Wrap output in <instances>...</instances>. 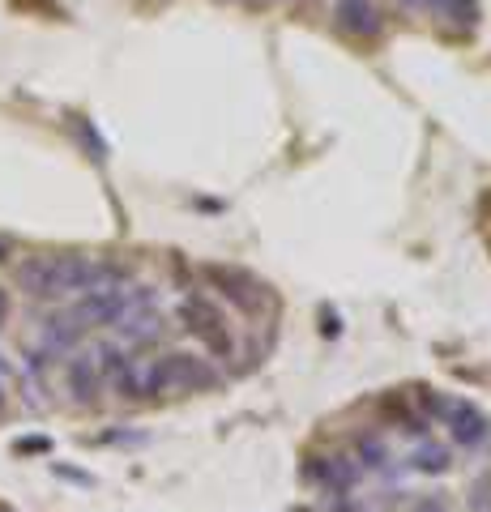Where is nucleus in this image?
<instances>
[{
  "label": "nucleus",
  "instance_id": "obj_10",
  "mask_svg": "<svg viewBox=\"0 0 491 512\" xmlns=\"http://www.w3.org/2000/svg\"><path fill=\"white\" fill-rule=\"evenodd\" d=\"M77 342H82V325H77L73 316L43 320V350L47 355H65V350H73Z\"/></svg>",
  "mask_w": 491,
  "mask_h": 512
},
{
  "label": "nucleus",
  "instance_id": "obj_5",
  "mask_svg": "<svg viewBox=\"0 0 491 512\" xmlns=\"http://www.w3.org/2000/svg\"><path fill=\"white\" fill-rule=\"evenodd\" d=\"M65 380H69L73 402L90 406L94 397H99V389H103V372H99V359H94V350H82V355H73V359H69Z\"/></svg>",
  "mask_w": 491,
  "mask_h": 512
},
{
  "label": "nucleus",
  "instance_id": "obj_1",
  "mask_svg": "<svg viewBox=\"0 0 491 512\" xmlns=\"http://www.w3.org/2000/svg\"><path fill=\"white\" fill-rule=\"evenodd\" d=\"M218 372L210 367V359L201 355H184V350H171L163 359L137 363L133 367V389L137 397H158V393H201L214 389Z\"/></svg>",
  "mask_w": 491,
  "mask_h": 512
},
{
  "label": "nucleus",
  "instance_id": "obj_21",
  "mask_svg": "<svg viewBox=\"0 0 491 512\" xmlns=\"http://www.w3.org/2000/svg\"><path fill=\"white\" fill-rule=\"evenodd\" d=\"M0 512H9V508H0Z\"/></svg>",
  "mask_w": 491,
  "mask_h": 512
},
{
  "label": "nucleus",
  "instance_id": "obj_15",
  "mask_svg": "<svg viewBox=\"0 0 491 512\" xmlns=\"http://www.w3.org/2000/svg\"><path fill=\"white\" fill-rule=\"evenodd\" d=\"M18 453H47V440H22Z\"/></svg>",
  "mask_w": 491,
  "mask_h": 512
},
{
  "label": "nucleus",
  "instance_id": "obj_4",
  "mask_svg": "<svg viewBox=\"0 0 491 512\" xmlns=\"http://www.w3.org/2000/svg\"><path fill=\"white\" fill-rule=\"evenodd\" d=\"M334 18L346 35H359V39H376L385 22H380V9L372 0H334Z\"/></svg>",
  "mask_w": 491,
  "mask_h": 512
},
{
  "label": "nucleus",
  "instance_id": "obj_17",
  "mask_svg": "<svg viewBox=\"0 0 491 512\" xmlns=\"http://www.w3.org/2000/svg\"><path fill=\"white\" fill-rule=\"evenodd\" d=\"M5 316H9V291L0 286V325H5Z\"/></svg>",
  "mask_w": 491,
  "mask_h": 512
},
{
  "label": "nucleus",
  "instance_id": "obj_8",
  "mask_svg": "<svg viewBox=\"0 0 491 512\" xmlns=\"http://www.w3.org/2000/svg\"><path fill=\"white\" fill-rule=\"evenodd\" d=\"M445 419H449V436H453L457 444H466V448H474V444H479V440L487 436V419H483V414L474 410L470 402L449 406Z\"/></svg>",
  "mask_w": 491,
  "mask_h": 512
},
{
  "label": "nucleus",
  "instance_id": "obj_6",
  "mask_svg": "<svg viewBox=\"0 0 491 512\" xmlns=\"http://www.w3.org/2000/svg\"><path fill=\"white\" fill-rule=\"evenodd\" d=\"M18 286L30 299H56V256H26L18 265Z\"/></svg>",
  "mask_w": 491,
  "mask_h": 512
},
{
  "label": "nucleus",
  "instance_id": "obj_14",
  "mask_svg": "<svg viewBox=\"0 0 491 512\" xmlns=\"http://www.w3.org/2000/svg\"><path fill=\"white\" fill-rule=\"evenodd\" d=\"M355 457H359V466H368V470H380L389 461V448L385 440H376V436H363L359 448H355Z\"/></svg>",
  "mask_w": 491,
  "mask_h": 512
},
{
  "label": "nucleus",
  "instance_id": "obj_3",
  "mask_svg": "<svg viewBox=\"0 0 491 512\" xmlns=\"http://www.w3.org/2000/svg\"><path fill=\"white\" fill-rule=\"evenodd\" d=\"M210 278L218 282V291H223V299H231L240 312H261V303L269 299V291L261 282H252L248 274H240V269H210Z\"/></svg>",
  "mask_w": 491,
  "mask_h": 512
},
{
  "label": "nucleus",
  "instance_id": "obj_7",
  "mask_svg": "<svg viewBox=\"0 0 491 512\" xmlns=\"http://www.w3.org/2000/svg\"><path fill=\"white\" fill-rule=\"evenodd\" d=\"M116 329H120V338L129 346H146V342L163 338V316L150 312V308H133V312H124L116 320Z\"/></svg>",
  "mask_w": 491,
  "mask_h": 512
},
{
  "label": "nucleus",
  "instance_id": "obj_11",
  "mask_svg": "<svg viewBox=\"0 0 491 512\" xmlns=\"http://www.w3.org/2000/svg\"><path fill=\"white\" fill-rule=\"evenodd\" d=\"M410 466H415L419 474H445V470L453 466V457H449V448H445V444L423 440L415 453H410Z\"/></svg>",
  "mask_w": 491,
  "mask_h": 512
},
{
  "label": "nucleus",
  "instance_id": "obj_12",
  "mask_svg": "<svg viewBox=\"0 0 491 512\" xmlns=\"http://www.w3.org/2000/svg\"><path fill=\"white\" fill-rule=\"evenodd\" d=\"M440 18H449V22H457V26H479V0H427Z\"/></svg>",
  "mask_w": 491,
  "mask_h": 512
},
{
  "label": "nucleus",
  "instance_id": "obj_13",
  "mask_svg": "<svg viewBox=\"0 0 491 512\" xmlns=\"http://www.w3.org/2000/svg\"><path fill=\"white\" fill-rule=\"evenodd\" d=\"M94 359H99V372H103L107 380H112V384H116V376L124 372V367H129V363H133V359H129V355H124V350H120L116 342H103L99 350H94Z\"/></svg>",
  "mask_w": 491,
  "mask_h": 512
},
{
  "label": "nucleus",
  "instance_id": "obj_20",
  "mask_svg": "<svg viewBox=\"0 0 491 512\" xmlns=\"http://www.w3.org/2000/svg\"><path fill=\"white\" fill-rule=\"evenodd\" d=\"M0 372H5V359H0Z\"/></svg>",
  "mask_w": 491,
  "mask_h": 512
},
{
  "label": "nucleus",
  "instance_id": "obj_16",
  "mask_svg": "<svg viewBox=\"0 0 491 512\" xmlns=\"http://www.w3.org/2000/svg\"><path fill=\"white\" fill-rule=\"evenodd\" d=\"M470 508H474V512H491V495H483V491H474V500H470Z\"/></svg>",
  "mask_w": 491,
  "mask_h": 512
},
{
  "label": "nucleus",
  "instance_id": "obj_19",
  "mask_svg": "<svg viewBox=\"0 0 491 512\" xmlns=\"http://www.w3.org/2000/svg\"><path fill=\"white\" fill-rule=\"evenodd\" d=\"M0 406H5V389H0Z\"/></svg>",
  "mask_w": 491,
  "mask_h": 512
},
{
  "label": "nucleus",
  "instance_id": "obj_2",
  "mask_svg": "<svg viewBox=\"0 0 491 512\" xmlns=\"http://www.w3.org/2000/svg\"><path fill=\"white\" fill-rule=\"evenodd\" d=\"M180 316H184V325L193 329L197 338L214 350V355H231V333H227V320H223V312H218L210 299H184Z\"/></svg>",
  "mask_w": 491,
  "mask_h": 512
},
{
  "label": "nucleus",
  "instance_id": "obj_18",
  "mask_svg": "<svg viewBox=\"0 0 491 512\" xmlns=\"http://www.w3.org/2000/svg\"><path fill=\"white\" fill-rule=\"evenodd\" d=\"M9 256H13V244H9V239H5V235H0V265H5V261H9Z\"/></svg>",
  "mask_w": 491,
  "mask_h": 512
},
{
  "label": "nucleus",
  "instance_id": "obj_9",
  "mask_svg": "<svg viewBox=\"0 0 491 512\" xmlns=\"http://www.w3.org/2000/svg\"><path fill=\"white\" fill-rule=\"evenodd\" d=\"M316 478L329 487V491H338V495H346L355 483H359V461L355 457H342V453H334V457H325L321 466H316Z\"/></svg>",
  "mask_w": 491,
  "mask_h": 512
}]
</instances>
